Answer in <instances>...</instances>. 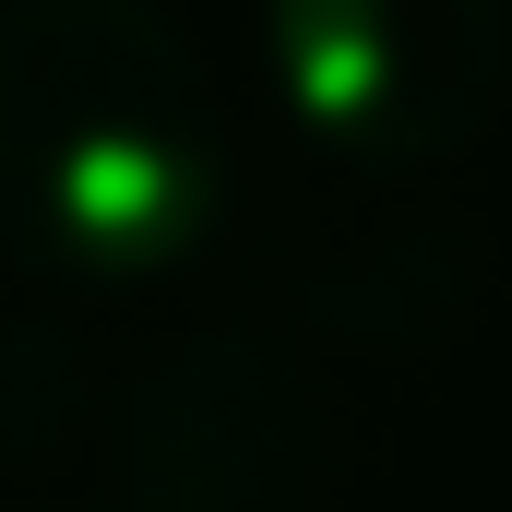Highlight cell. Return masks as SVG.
Here are the masks:
<instances>
[{
  "label": "cell",
  "mask_w": 512,
  "mask_h": 512,
  "mask_svg": "<svg viewBox=\"0 0 512 512\" xmlns=\"http://www.w3.org/2000/svg\"><path fill=\"white\" fill-rule=\"evenodd\" d=\"M215 108L155 0H0V239L131 286L203 239Z\"/></svg>",
  "instance_id": "6da1fadb"
},
{
  "label": "cell",
  "mask_w": 512,
  "mask_h": 512,
  "mask_svg": "<svg viewBox=\"0 0 512 512\" xmlns=\"http://www.w3.org/2000/svg\"><path fill=\"white\" fill-rule=\"evenodd\" d=\"M262 72L346 167L453 155L512 84V0H262Z\"/></svg>",
  "instance_id": "7a4b0ae2"
}]
</instances>
